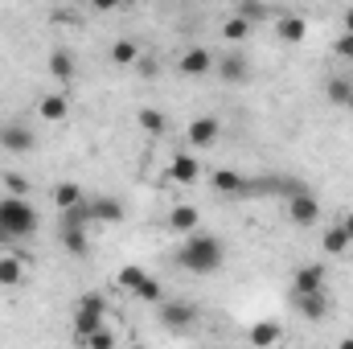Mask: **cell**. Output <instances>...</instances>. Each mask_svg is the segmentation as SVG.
<instances>
[{
  "mask_svg": "<svg viewBox=\"0 0 353 349\" xmlns=\"http://www.w3.org/2000/svg\"><path fill=\"white\" fill-rule=\"evenodd\" d=\"M37 230V210L25 197H0V239H29Z\"/></svg>",
  "mask_w": 353,
  "mask_h": 349,
  "instance_id": "obj_2",
  "label": "cell"
},
{
  "mask_svg": "<svg viewBox=\"0 0 353 349\" xmlns=\"http://www.w3.org/2000/svg\"><path fill=\"white\" fill-rule=\"evenodd\" d=\"M0 148H4V152H12V157H25V152H33V148H37V136H33L25 123H8V128L0 132Z\"/></svg>",
  "mask_w": 353,
  "mask_h": 349,
  "instance_id": "obj_10",
  "label": "cell"
},
{
  "mask_svg": "<svg viewBox=\"0 0 353 349\" xmlns=\"http://www.w3.org/2000/svg\"><path fill=\"white\" fill-rule=\"evenodd\" d=\"M144 279H148V271H144L140 263H123V267L115 271V288H123V292H132V296L140 292V283H144Z\"/></svg>",
  "mask_w": 353,
  "mask_h": 349,
  "instance_id": "obj_23",
  "label": "cell"
},
{
  "mask_svg": "<svg viewBox=\"0 0 353 349\" xmlns=\"http://www.w3.org/2000/svg\"><path fill=\"white\" fill-rule=\"evenodd\" d=\"M333 54H337L341 62H353V37H350V33H341V37L333 41Z\"/></svg>",
  "mask_w": 353,
  "mask_h": 349,
  "instance_id": "obj_32",
  "label": "cell"
},
{
  "mask_svg": "<svg viewBox=\"0 0 353 349\" xmlns=\"http://www.w3.org/2000/svg\"><path fill=\"white\" fill-rule=\"evenodd\" d=\"M350 111H353V99H350Z\"/></svg>",
  "mask_w": 353,
  "mask_h": 349,
  "instance_id": "obj_36",
  "label": "cell"
},
{
  "mask_svg": "<svg viewBox=\"0 0 353 349\" xmlns=\"http://www.w3.org/2000/svg\"><path fill=\"white\" fill-rule=\"evenodd\" d=\"M83 349H115L119 341H115V329L107 325V329H99V333H90L87 341H79Z\"/></svg>",
  "mask_w": 353,
  "mask_h": 349,
  "instance_id": "obj_29",
  "label": "cell"
},
{
  "mask_svg": "<svg viewBox=\"0 0 353 349\" xmlns=\"http://www.w3.org/2000/svg\"><path fill=\"white\" fill-rule=\"evenodd\" d=\"M58 239H62V251H66V255H74V259H83V255L90 251L87 226H62V230H58Z\"/></svg>",
  "mask_w": 353,
  "mask_h": 349,
  "instance_id": "obj_21",
  "label": "cell"
},
{
  "mask_svg": "<svg viewBox=\"0 0 353 349\" xmlns=\"http://www.w3.org/2000/svg\"><path fill=\"white\" fill-rule=\"evenodd\" d=\"M46 66H50V74H54L58 83H74V79H79V62H74L70 50H54Z\"/></svg>",
  "mask_w": 353,
  "mask_h": 349,
  "instance_id": "obj_19",
  "label": "cell"
},
{
  "mask_svg": "<svg viewBox=\"0 0 353 349\" xmlns=\"http://www.w3.org/2000/svg\"><path fill=\"white\" fill-rule=\"evenodd\" d=\"M54 206H58L62 214H70V210H83V206H87V193H83V185H79V181H62V185H54Z\"/></svg>",
  "mask_w": 353,
  "mask_h": 349,
  "instance_id": "obj_16",
  "label": "cell"
},
{
  "mask_svg": "<svg viewBox=\"0 0 353 349\" xmlns=\"http://www.w3.org/2000/svg\"><path fill=\"white\" fill-rule=\"evenodd\" d=\"M292 304H296V312L304 321H325L329 317V296L325 292H316V296H292Z\"/></svg>",
  "mask_w": 353,
  "mask_h": 349,
  "instance_id": "obj_20",
  "label": "cell"
},
{
  "mask_svg": "<svg viewBox=\"0 0 353 349\" xmlns=\"http://www.w3.org/2000/svg\"><path fill=\"white\" fill-rule=\"evenodd\" d=\"M210 189L218 197H251V181L243 173H234V169H214L210 173Z\"/></svg>",
  "mask_w": 353,
  "mask_h": 349,
  "instance_id": "obj_7",
  "label": "cell"
},
{
  "mask_svg": "<svg viewBox=\"0 0 353 349\" xmlns=\"http://www.w3.org/2000/svg\"><path fill=\"white\" fill-rule=\"evenodd\" d=\"M325 283H329L325 263H300L292 275V296H316V292H325Z\"/></svg>",
  "mask_w": 353,
  "mask_h": 349,
  "instance_id": "obj_4",
  "label": "cell"
},
{
  "mask_svg": "<svg viewBox=\"0 0 353 349\" xmlns=\"http://www.w3.org/2000/svg\"><path fill=\"white\" fill-rule=\"evenodd\" d=\"M176 263H181V271H189V275H214V271H222V263H226V247H222L218 235L197 230V235L181 239Z\"/></svg>",
  "mask_w": 353,
  "mask_h": 349,
  "instance_id": "obj_1",
  "label": "cell"
},
{
  "mask_svg": "<svg viewBox=\"0 0 353 349\" xmlns=\"http://www.w3.org/2000/svg\"><path fill=\"white\" fill-rule=\"evenodd\" d=\"M214 70H218L222 83H247V79H251V62H247L243 54H226Z\"/></svg>",
  "mask_w": 353,
  "mask_h": 349,
  "instance_id": "obj_18",
  "label": "cell"
},
{
  "mask_svg": "<svg viewBox=\"0 0 353 349\" xmlns=\"http://www.w3.org/2000/svg\"><path fill=\"white\" fill-rule=\"evenodd\" d=\"M350 247L353 243H350V235H345L341 226H329V230L321 235V251H325V255H345Z\"/></svg>",
  "mask_w": 353,
  "mask_h": 349,
  "instance_id": "obj_25",
  "label": "cell"
},
{
  "mask_svg": "<svg viewBox=\"0 0 353 349\" xmlns=\"http://www.w3.org/2000/svg\"><path fill=\"white\" fill-rule=\"evenodd\" d=\"M37 115H41L46 123H62V119L70 115V94H66V90H54V94H46V99L37 103Z\"/></svg>",
  "mask_w": 353,
  "mask_h": 349,
  "instance_id": "obj_15",
  "label": "cell"
},
{
  "mask_svg": "<svg viewBox=\"0 0 353 349\" xmlns=\"http://www.w3.org/2000/svg\"><path fill=\"white\" fill-rule=\"evenodd\" d=\"M222 37H226V41H234V46H239V41H247V37H251V21H243V17L234 12V17L222 25Z\"/></svg>",
  "mask_w": 353,
  "mask_h": 349,
  "instance_id": "obj_28",
  "label": "cell"
},
{
  "mask_svg": "<svg viewBox=\"0 0 353 349\" xmlns=\"http://www.w3.org/2000/svg\"><path fill=\"white\" fill-rule=\"evenodd\" d=\"M136 123L148 132V136H165V128H169V119H165V111H157V107H140V115H136Z\"/></svg>",
  "mask_w": 353,
  "mask_h": 349,
  "instance_id": "obj_26",
  "label": "cell"
},
{
  "mask_svg": "<svg viewBox=\"0 0 353 349\" xmlns=\"http://www.w3.org/2000/svg\"><path fill=\"white\" fill-rule=\"evenodd\" d=\"M169 230L181 235V239L197 235V230H201V210H197V206H189V201H176L173 210H169Z\"/></svg>",
  "mask_w": 353,
  "mask_h": 349,
  "instance_id": "obj_9",
  "label": "cell"
},
{
  "mask_svg": "<svg viewBox=\"0 0 353 349\" xmlns=\"http://www.w3.org/2000/svg\"><path fill=\"white\" fill-rule=\"evenodd\" d=\"M87 222H123V201L119 197H87Z\"/></svg>",
  "mask_w": 353,
  "mask_h": 349,
  "instance_id": "obj_12",
  "label": "cell"
},
{
  "mask_svg": "<svg viewBox=\"0 0 353 349\" xmlns=\"http://www.w3.org/2000/svg\"><path fill=\"white\" fill-rule=\"evenodd\" d=\"M275 37L288 41V46H296V41L308 37V21H304L300 12H279V17H275Z\"/></svg>",
  "mask_w": 353,
  "mask_h": 349,
  "instance_id": "obj_13",
  "label": "cell"
},
{
  "mask_svg": "<svg viewBox=\"0 0 353 349\" xmlns=\"http://www.w3.org/2000/svg\"><path fill=\"white\" fill-rule=\"evenodd\" d=\"M197 321V304L193 300H165L161 304V325L173 329V333H189Z\"/></svg>",
  "mask_w": 353,
  "mask_h": 349,
  "instance_id": "obj_5",
  "label": "cell"
},
{
  "mask_svg": "<svg viewBox=\"0 0 353 349\" xmlns=\"http://www.w3.org/2000/svg\"><path fill=\"white\" fill-rule=\"evenodd\" d=\"M288 218H292L296 226H316V222H321V201L312 197V189L288 197Z\"/></svg>",
  "mask_w": 353,
  "mask_h": 349,
  "instance_id": "obj_8",
  "label": "cell"
},
{
  "mask_svg": "<svg viewBox=\"0 0 353 349\" xmlns=\"http://www.w3.org/2000/svg\"><path fill=\"white\" fill-rule=\"evenodd\" d=\"M337 349H353V333H350V337H341V341H337Z\"/></svg>",
  "mask_w": 353,
  "mask_h": 349,
  "instance_id": "obj_35",
  "label": "cell"
},
{
  "mask_svg": "<svg viewBox=\"0 0 353 349\" xmlns=\"http://www.w3.org/2000/svg\"><path fill=\"white\" fill-rule=\"evenodd\" d=\"M218 132H222V123H218L214 115H197V119H189L185 140H189L193 148H210V144L218 140Z\"/></svg>",
  "mask_w": 353,
  "mask_h": 349,
  "instance_id": "obj_11",
  "label": "cell"
},
{
  "mask_svg": "<svg viewBox=\"0 0 353 349\" xmlns=\"http://www.w3.org/2000/svg\"><path fill=\"white\" fill-rule=\"evenodd\" d=\"M107 58H111V66H140V46L132 41V37H119V41H111V50H107Z\"/></svg>",
  "mask_w": 353,
  "mask_h": 349,
  "instance_id": "obj_22",
  "label": "cell"
},
{
  "mask_svg": "<svg viewBox=\"0 0 353 349\" xmlns=\"http://www.w3.org/2000/svg\"><path fill=\"white\" fill-rule=\"evenodd\" d=\"M247 341H251V349H275L283 341V329H279L275 321H255V325L247 329Z\"/></svg>",
  "mask_w": 353,
  "mask_h": 349,
  "instance_id": "obj_17",
  "label": "cell"
},
{
  "mask_svg": "<svg viewBox=\"0 0 353 349\" xmlns=\"http://www.w3.org/2000/svg\"><path fill=\"white\" fill-rule=\"evenodd\" d=\"M107 312H111V304L103 292H83L74 304V341H87L90 333L107 329Z\"/></svg>",
  "mask_w": 353,
  "mask_h": 349,
  "instance_id": "obj_3",
  "label": "cell"
},
{
  "mask_svg": "<svg viewBox=\"0 0 353 349\" xmlns=\"http://www.w3.org/2000/svg\"><path fill=\"white\" fill-rule=\"evenodd\" d=\"M337 226H341V230L350 235V243H353V210H350V214H345V218H341V222H337Z\"/></svg>",
  "mask_w": 353,
  "mask_h": 349,
  "instance_id": "obj_34",
  "label": "cell"
},
{
  "mask_svg": "<svg viewBox=\"0 0 353 349\" xmlns=\"http://www.w3.org/2000/svg\"><path fill=\"white\" fill-rule=\"evenodd\" d=\"M169 177H173L176 185H193V181L201 177V161H197L193 152H173V161H169Z\"/></svg>",
  "mask_w": 353,
  "mask_h": 349,
  "instance_id": "obj_14",
  "label": "cell"
},
{
  "mask_svg": "<svg viewBox=\"0 0 353 349\" xmlns=\"http://www.w3.org/2000/svg\"><path fill=\"white\" fill-rule=\"evenodd\" d=\"M218 66V58L205 50V46H189L181 58H176V74H185V79H201V74H210Z\"/></svg>",
  "mask_w": 353,
  "mask_h": 349,
  "instance_id": "obj_6",
  "label": "cell"
},
{
  "mask_svg": "<svg viewBox=\"0 0 353 349\" xmlns=\"http://www.w3.org/2000/svg\"><path fill=\"white\" fill-rule=\"evenodd\" d=\"M140 300H148V304H165V288H161V279L157 275H148L144 283H140V292H136Z\"/></svg>",
  "mask_w": 353,
  "mask_h": 349,
  "instance_id": "obj_30",
  "label": "cell"
},
{
  "mask_svg": "<svg viewBox=\"0 0 353 349\" xmlns=\"http://www.w3.org/2000/svg\"><path fill=\"white\" fill-rule=\"evenodd\" d=\"M4 193L8 197H29V181L21 173H4Z\"/></svg>",
  "mask_w": 353,
  "mask_h": 349,
  "instance_id": "obj_31",
  "label": "cell"
},
{
  "mask_svg": "<svg viewBox=\"0 0 353 349\" xmlns=\"http://www.w3.org/2000/svg\"><path fill=\"white\" fill-rule=\"evenodd\" d=\"M325 94H329V103H337V107H350V99H353V83H350V79H329Z\"/></svg>",
  "mask_w": 353,
  "mask_h": 349,
  "instance_id": "obj_27",
  "label": "cell"
},
{
  "mask_svg": "<svg viewBox=\"0 0 353 349\" xmlns=\"http://www.w3.org/2000/svg\"><path fill=\"white\" fill-rule=\"evenodd\" d=\"M341 33H350V37H353V4L341 12Z\"/></svg>",
  "mask_w": 353,
  "mask_h": 349,
  "instance_id": "obj_33",
  "label": "cell"
},
{
  "mask_svg": "<svg viewBox=\"0 0 353 349\" xmlns=\"http://www.w3.org/2000/svg\"><path fill=\"white\" fill-rule=\"evenodd\" d=\"M25 279V263L21 255H0V288H17Z\"/></svg>",
  "mask_w": 353,
  "mask_h": 349,
  "instance_id": "obj_24",
  "label": "cell"
}]
</instances>
